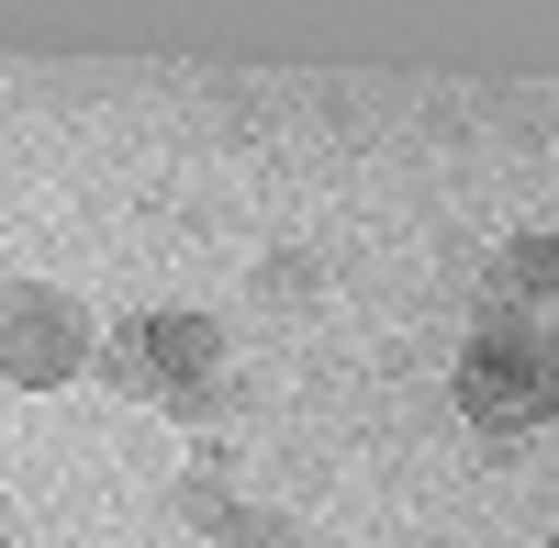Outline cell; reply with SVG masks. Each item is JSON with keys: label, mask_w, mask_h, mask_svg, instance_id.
<instances>
[{"label": "cell", "mask_w": 559, "mask_h": 548, "mask_svg": "<svg viewBox=\"0 0 559 548\" xmlns=\"http://www.w3.org/2000/svg\"><path fill=\"white\" fill-rule=\"evenodd\" d=\"M492 302L503 313H548V325H559V236H515V247H503L492 258Z\"/></svg>", "instance_id": "4"}, {"label": "cell", "mask_w": 559, "mask_h": 548, "mask_svg": "<svg viewBox=\"0 0 559 548\" xmlns=\"http://www.w3.org/2000/svg\"><path fill=\"white\" fill-rule=\"evenodd\" d=\"M313 281H324V269H313L302 247H269V258H258V291H269V302H313Z\"/></svg>", "instance_id": "6"}, {"label": "cell", "mask_w": 559, "mask_h": 548, "mask_svg": "<svg viewBox=\"0 0 559 548\" xmlns=\"http://www.w3.org/2000/svg\"><path fill=\"white\" fill-rule=\"evenodd\" d=\"M548 548H559V537H548Z\"/></svg>", "instance_id": "9"}, {"label": "cell", "mask_w": 559, "mask_h": 548, "mask_svg": "<svg viewBox=\"0 0 559 548\" xmlns=\"http://www.w3.org/2000/svg\"><path fill=\"white\" fill-rule=\"evenodd\" d=\"M90 370H102L112 392H134V403H168V392H191V381L224 370V325L213 313H123Z\"/></svg>", "instance_id": "2"}, {"label": "cell", "mask_w": 559, "mask_h": 548, "mask_svg": "<svg viewBox=\"0 0 559 548\" xmlns=\"http://www.w3.org/2000/svg\"><path fill=\"white\" fill-rule=\"evenodd\" d=\"M459 415H471L492 448H515L526 426L559 415V325H548V313H503V302H481L471 347H459Z\"/></svg>", "instance_id": "1"}, {"label": "cell", "mask_w": 559, "mask_h": 548, "mask_svg": "<svg viewBox=\"0 0 559 548\" xmlns=\"http://www.w3.org/2000/svg\"><path fill=\"white\" fill-rule=\"evenodd\" d=\"M90 358H102V325H90L57 281H12V291H0V381L57 392V381L90 370Z\"/></svg>", "instance_id": "3"}, {"label": "cell", "mask_w": 559, "mask_h": 548, "mask_svg": "<svg viewBox=\"0 0 559 548\" xmlns=\"http://www.w3.org/2000/svg\"><path fill=\"white\" fill-rule=\"evenodd\" d=\"M213 548H302V526H292V515H236Z\"/></svg>", "instance_id": "7"}, {"label": "cell", "mask_w": 559, "mask_h": 548, "mask_svg": "<svg viewBox=\"0 0 559 548\" xmlns=\"http://www.w3.org/2000/svg\"><path fill=\"white\" fill-rule=\"evenodd\" d=\"M179 515L202 537H224L247 504H236V460H224V437H191V460H179Z\"/></svg>", "instance_id": "5"}, {"label": "cell", "mask_w": 559, "mask_h": 548, "mask_svg": "<svg viewBox=\"0 0 559 548\" xmlns=\"http://www.w3.org/2000/svg\"><path fill=\"white\" fill-rule=\"evenodd\" d=\"M23 537V504H12V492H0V548H12Z\"/></svg>", "instance_id": "8"}]
</instances>
